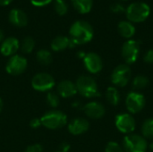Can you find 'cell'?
Returning a JSON list of instances; mask_svg holds the SVG:
<instances>
[{"mask_svg": "<svg viewBox=\"0 0 153 152\" xmlns=\"http://www.w3.org/2000/svg\"><path fill=\"white\" fill-rule=\"evenodd\" d=\"M123 1H126V0H123Z\"/></svg>", "mask_w": 153, "mask_h": 152, "instance_id": "cell-40", "label": "cell"}, {"mask_svg": "<svg viewBox=\"0 0 153 152\" xmlns=\"http://www.w3.org/2000/svg\"><path fill=\"white\" fill-rule=\"evenodd\" d=\"M149 84V79L144 75H138L133 81V87L135 90H143Z\"/></svg>", "mask_w": 153, "mask_h": 152, "instance_id": "cell-25", "label": "cell"}, {"mask_svg": "<svg viewBox=\"0 0 153 152\" xmlns=\"http://www.w3.org/2000/svg\"><path fill=\"white\" fill-rule=\"evenodd\" d=\"M57 92L58 95L62 98H71L77 93V89L75 83L69 80L61 81L57 84Z\"/></svg>", "mask_w": 153, "mask_h": 152, "instance_id": "cell-17", "label": "cell"}, {"mask_svg": "<svg viewBox=\"0 0 153 152\" xmlns=\"http://www.w3.org/2000/svg\"><path fill=\"white\" fill-rule=\"evenodd\" d=\"M143 60L147 64H153V49H150L145 53Z\"/></svg>", "mask_w": 153, "mask_h": 152, "instance_id": "cell-32", "label": "cell"}, {"mask_svg": "<svg viewBox=\"0 0 153 152\" xmlns=\"http://www.w3.org/2000/svg\"><path fill=\"white\" fill-rule=\"evenodd\" d=\"M70 150V145L66 142H64L60 145V152H67Z\"/></svg>", "mask_w": 153, "mask_h": 152, "instance_id": "cell-34", "label": "cell"}, {"mask_svg": "<svg viewBox=\"0 0 153 152\" xmlns=\"http://www.w3.org/2000/svg\"><path fill=\"white\" fill-rule=\"evenodd\" d=\"M47 103L51 108H56L59 105V96L55 92H48L46 97Z\"/></svg>", "mask_w": 153, "mask_h": 152, "instance_id": "cell-27", "label": "cell"}, {"mask_svg": "<svg viewBox=\"0 0 153 152\" xmlns=\"http://www.w3.org/2000/svg\"><path fill=\"white\" fill-rule=\"evenodd\" d=\"M106 99L109 104H111L113 106H117L120 100L119 92L117 90V88H115V87L108 88V90L106 91Z\"/></svg>", "mask_w": 153, "mask_h": 152, "instance_id": "cell-22", "label": "cell"}, {"mask_svg": "<svg viewBox=\"0 0 153 152\" xmlns=\"http://www.w3.org/2000/svg\"><path fill=\"white\" fill-rule=\"evenodd\" d=\"M131 76H132V72L129 65L126 64H122L117 65L114 69L111 74V81L113 84H115L116 86L124 87L129 82Z\"/></svg>", "mask_w": 153, "mask_h": 152, "instance_id": "cell-8", "label": "cell"}, {"mask_svg": "<svg viewBox=\"0 0 153 152\" xmlns=\"http://www.w3.org/2000/svg\"><path fill=\"white\" fill-rule=\"evenodd\" d=\"M27 65L28 62L25 57L19 55H14L7 61L5 70L9 74L16 76L22 74L26 70Z\"/></svg>", "mask_w": 153, "mask_h": 152, "instance_id": "cell-9", "label": "cell"}, {"mask_svg": "<svg viewBox=\"0 0 153 152\" xmlns=\"http://www.w3.org/2000/svg\"><path fill=\"white\" fill-rule=\"evenodd\" d=\"M74 9L80 13H88L93 5V0H71Z\"/></svg>", "mask_w": 153, "mask_h": 152, "instance_id": "cell-20", "label": "cell"}, {"mask_svg": "<svg viewBox=\"0 0 153 152\" xmlns=\"http://www.w3.org/2000/svg\"><path fill=\"white\" fill-rule=\"evenodd\" d=\"M3 39H4V33H3V31L0 30V43H2Z\"/></svg>", "mask_w": 153, "mask_h": 152, "instance_id": "cell-37", "label": "cell"}, {"mask_svg": "<svg viewBox=\"0 0 153 152\" xmlns=\"http://www.w3.org/2000/svg\"><path fill=\"white\" fill-rule=\"evenodd\" d=\"M29 125H30V126L32 129H37V128H39L40 125H41V121H40V119H39V118H33V119H31Z\"/></svg>", "mask_w": 153, "mask_h": 152, "instance_id": "cell-33", "label": "cell"}, {"mask_svg": "<svg viewBox=\"0 0 153 152\" xmlns=\"http://www.w3.org/2000/svg\"><path fill=\"white\" fill-rule=\"evenodd\" d=\"M30 1L34 6H38V7L45 6L48 4L50 2H52V0H30Z\"/></svg>", "mask_w": 153, "mask_h": 152, "instance_id": "cell-31", "label": "cell"}, {"mask_svg": "<svg viewBox=\"0 0 153 152\" xmlns=\"http://www.w3.org/2000/svg\"><path fill=\"white\" fill-rule=\"evenodd\" d=\"M34 47H35V40L31 37H25L22 39V44L20 45V48L22 51V53H24V54L31 53L33 51Z\"/></svg>", "mask_w": 153, "mask_h": 152, "instance_id": "cell-23", "label": "cell"}, {"mask_svg": "<svg viewBox=\"0 0 153 152\" xmlns=\"http://www.w3.org/2000/svg\"><path fill=\"white\" fill-rule=\"evenodd\" d=\"M116 126L123 133H131L135 129V120L130 115L126 113L119 114L116 117Z\"/></svg>", "mask_w": 153, "mask_h": 152, "instance_id": "cell-11", "label": "cell"}, {"mask_svg": "<svg viewBox=\"0 0 153 152\" xmlns=\"http://www.w3.org/2000/svg\"><path fill=\"white\" fill-rule=\"evenodd\" d=\"M13 0H0V5L2 6H4V5H7L9 4H11Z\"/></svg>", "mask_w": 153, "mask_h": 152, "instance_id": "cell-35", "label": "cell"}, {"mask_svg": "<svg viewBox=\"0 0 153 152\" xmlns=\"http://www.w3.org/2000/svg\"><path fill=\"white\" fill-rule=\"evenodd\" d=\"M150 148H151V150L153 151V142L151 143V145H150Z\"/></svg>", "mask_w": 153, "mask_h": 152, "instance_id": "cell-39", "label": "cell"}, {"mask_svg": "<svg viewBox=\"0 0 153 152\" xmlns=\"http://www.w3.org/2000/svg\"><path fill=\"white\" fill-rule=\"evenodd\" d=\"M36 57L38 62L42 65H48L52 62V54L48 49H40L37 52Z\"/></svg>", "mask_w": 153, "mask_h": 152, "instance_id": "cell-21", "label": "cell"}, {"mask_svg": "<svg viewBox=\"0 0 153 152\" xmlns=\"http://www.w3.org/2000/svg\"><path fill=\"white\" fill-rule=\"evenodd\" d=\"M140 53V43L134 39L126 41L122 47V57L126 64L131 65L136 62Z\"/></svg>", "mask_w": 153, "mask_h": 152, "instance_id": "cell-7", "label": "cell"}, {"mask_svg": "<svg viewBox=\"0 0 153 152\" xmlns=\"http://www.w3.org/2000/svg\"><path fill=\"white\" fill-rule=\"evenodd\" d=\"M145 97L139 92H130L126 99V106L127 110L132 114H137L143 110L145 106Z\"/></svg>", "mask_w": 153, "mask_h": 152, "instance_id": "cell-10", "label": "cell"}, {"mask_svg": "<svg viewBox=\"0 0 153 152\" xmlns=\"http://www.w3.org/2000/svg\"><path fill=\"white\" fill-rule=\"evenodd\" d=\"M90 128V123L82 117L73 119L68 125V131L73 135H80L86 133Z\"/></svg>", "mask_w": 153, "mask_h": 152, "instance_id": "cell-15", "label": "cell"}, {"mask_svg": "<svg viewBox=\"0 0 153 152\" xmlns=\"http://www.w3.org/2000/svg\"><path fill=\"white\" fill-rule=\"evenodd\" d=\"M57 152H60V151H57Z\"/></svg>", "mask_w": 153, "mask_h": 152, "instance_id": "cell-41", "label": "cell"}, {"mask_svg": "<svg viewBox=\"0 0 153 152\" xmlns=\"http://www.w3.org/2000/svg\"><path fill=\"white\" fill-rule=\"evenodd\" d=\"M75 85L77 92L85 98H95L100 96L97 82L91 76L82 75L78 77Z\"/></svg>", "mask_w": 153, "mask_h": 152, "instance_id": "cell-3", "label": "cell"}, {"mask_svg": "<svg viewBox=\"0 0 153 152\" xmlns=\"http://www.w3.org/2000/svg\"><path fill=\"white\" fill-rule=\"evenodd\" d=\"M24 152H43V147L39 143L32 144L28 146Z\"/></svg>", "mask_w": 153, "mask_h": 152, "instance_id": "cell-30", "label": "cell"}, {"mask_svg": "<svg viewBox=\"0 0 153 152\" xmlns=\"http://www.w3.org/2000/svg\"><path fill=\"white\" fill-rule=\"evenodd\" d=\"M2 108H3V101H2V99L0 98V112L2 111Z\"/></svg>", "mask_w": 153, "mask_h": 152, "instance_id": "cell-38", "label": "cell"}, {"mask_svg": "<svg viewBox=\"0 0 153 152\" xmlns=\"http://www.w3.org/2000/svg\"><path fill=\"white\" fill-rule=\"evenodd\" d=\"M106 152H124L122 147L116 142H109L105 149Z\"/></svg>", "mask_w": 153, "mask_h": 152, "instance_id": "cell-28", "label": "cell"}, {"mask_svg": "<svg viewBox=\"0 0 153 152\" xmlns=\"http://www.w3.org/2000/svg\"><path fill=\"white\" fill-rule=\"evenodd\" d=\"M69 44H70V39L65 37V36H57L56 37L52 42H51V48L53 51L58 52V51H62L65 50V48L69 47Z\"/></svg>", "mask_w": 153, "mask_h": 152, "instance_id": "cell-19", "label": "cell"}, {"mask_svg": "<svg viewBox=\"0 0 153 152\" xmlns=\"http://www.w3.org/2000/svg\"><path fill=\"white\" fill-rule=\"evenodd\" d=\"M83 111L87 116H89L90 118H92V119H100V118L103 117V116L105 115V112H106L104 106L96 101L87 103L83 107Z\"/></svg>", "mask_w": 153, "mask_h": 152, "instance_id": "cell-14", "label": "cell"}, {"mask_svg": "<svg viewBox=\"0 0 153 152\" xmlns=\"http://www.w3.org/2000/svg\"><path fill=\"white\" fill-rule=\"evenodd\" d=\"M117 30L120 35L126 39H130L135 34V27L129 21H121L117 25Z\"/></svg>", "mask_w": 153, "mask_h": 152, "instance_id": "cell-18", "label": "cell"}, {"mask_svg": "<svg viewBox=\"0 0 153 152\" xmlns=\"http://www.w3.org/2000/svg\"><path fill=\"white\" fill-rule=\"evenodd\" d=\"M41 125L50 130H56L64 127L67 123V116L58 110H52L46 113L41 118Z\"/></svg>", "mask_w": 153, "mask_h": 152, "instance_id": "cell-4", "label": "cell"}, {"mask_svg": "<svg viewBox=\"0 0 153 152\" xmlns=\"http://www.w3.org/2000/svg\"><path fill=\"white\" fill-rule=\"evenodd\" d=\"M54 8L56 13L59 15H65L68 11V5L65 0H55Z\"/></svg>", "mask_w": 153, "mask_h": 152, "instance_id": "cell-26", "label": "cell"}, {"mask_svg": "<svg viewBox=\"0 0 153 152\" xmlns=\"http://www.w3.org/2000/svg\"><path fill=\"white\" fill-rule=\"evenodd\" d=\"M85 55H86V54H85L84 52H82V51H80V52H78V53H77L78 57H79V58H82V59L84 58Z\"/></svg>", "mask_w": 153, "mask_h": 152, "instance_id": "cell-36", "label": "cell"}, {"mask_svg": "<svg viewBox=\"0 0 153 152\" xmlns=\"http://www.w3.org/2000/svg\"><path fill=\"white\" fill-rule=\"evenodd\" d=\"M151 8L143 2H134L126 9V14L129 22L139 23L144 22L150 15Z\"/></svg>", "mask_w": 153, "mask_h": 152, "instance_id": "cell-2", "label": "cell"}, {"mask_svg": "<svg viewBox=\"0 0 153 152\" xmlns=\"http://www.w3.org/2000/svg\"><path fill=\"white\" fill-rule=\"evenodd\" d=\"M9 22L16 27H25L28 24V16L21 9H12L8 14Z\"/></svg>", "mask_w": 153, "mask_h": 152, "instance_id": "cell-16", "label": "cell"}, {"mask_svg": "<svg viewBox=\"0 0 153 152\" xmlns=\"http://www.w3.org/2000/svg\"><path fill=\"white\" fill-rule=\"evenodd\" d=\"M20 48V42L14 37H8L4 39L0 46V52L4 56H13Z\"/></svg>", "mask_w": 153, "mask_h": 152, "instance_id": "cell-13", "label": "cell"}, {"mask_svg": "<svg viewBox=\"0 0 153 152\" xmlns=\"http://www.w3.org/2000/svg\"><path fill=\"white\" fill-rule=\"evenodd\" d=\"M83 63L86 69L91 73H98L102 70L103 62L101 57L93 52L87 53L83 58Z\"/></svg>", "mask_w": 153, "mask_h": 152, "instance_id": "cell-12", "label": "cell"}, {"mask_svg": "<svg viewBox=\"0 0 153 152\" xmlns=\"http://www.w3.org/2000/svg\"><path fill=\"white\" fill-rule=\"evenodd\" d=\"M56 84L52 75L47 73H39L35 74L31 79V86L38 91H49Z\"/></svg>", "mask_w": 153, "mask_h": 152, "instance_id": "cell-6", "label": "cell"}, {"mask_svg": "<svg viewBox=\"0 0 153 152\" xmlns=\"http://www.w3.org/2000/svg\"><path fill=\"white\" fill-rule=\"evenodd\" d=\"M70 39L77 46L90 42L94 35L92 26L85 21H76L69 30Z\"/></svg>", "mask_w": 153, "mask_h": 152, "instance_id": "cell-1", "label": "cell"}, {"mask_svg": "<svg viewBox=\"0 0 153 152\" xmlns=\"http://www.w3.org/2000/svg\"><path fill=\"white\" fill-rule=\"evenodd\" d=\"M142 133L144 138L153 139V118L146 119L142 125Z\"/></svg>", "mask_w": 153, "mask_h": 152, "instance_id": "cell-24", "label": "cell"}, {"mask_svg": "<svg viewBox=\"0 0 153 152\" xmlns=\"http://www.w3.org/2000/svg\"><path fill=\"white\" fill-rule=\"evenodd\" d=\"M110 10L112 11V13H123L126 12V8L125 6L122 4H119V3H115L113 4L111 6H110Z\"/></svg>", "mask_w": 153, "mask_h": 152, "instance_id": "cell-29", "label": "cell"}, {"mask_svg": "<svg viewBox=\"0 0 153 152\" xmlns=\"http://www.w3.org/2000/svg\"><path fill=\"white\" fill-rule=\"evenodd\" d=\"M123 146L126 152H146L147 150L145 138L138 134H130L125 137Z\"/></svg>", "mask_w": 153, "mask_h": 152, "instance_id": "cell-5", "label": "cell"}]
</instances>
